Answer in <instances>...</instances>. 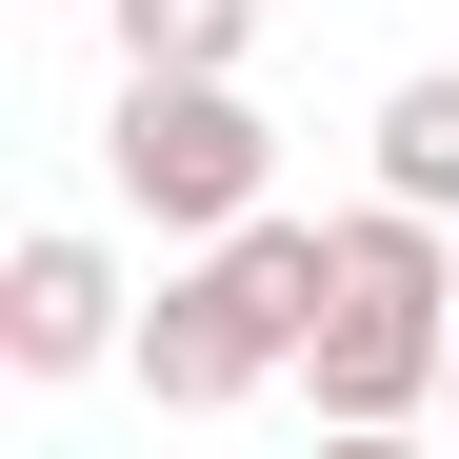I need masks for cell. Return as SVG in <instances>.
I'll return each mask as SVG.
<instances>
[{"label":"cell","mask_w":459,"mask_h":459,"mask_svg":"<svg viewBox=\"0 0 459 459\" xmlns=\"http://www.w3.org/2000/svg\"><path fill=\"white\" fill-rule=\"evenodd\" d=\"M0 359H21V379H81V359H140V320H120V260L81 240V220H40V240L0 260Z\"/></svg>","instance_id":"obj_4"},{"label":"cell","mask_w":459,"mask_h":459,"mask_svg":"<svg viewBox=\"0 0 459 459\" xmlns=\"http://www.w3.org/2000/svg\"><path fill=\"white\" fill-rule=\"evenodd\" d=\"M320 280H340V220H220V240L140 299V379H160V420H220V400H260V379L320 340Z\"/></svg>","instance_id":"obj_1"},{"label":"cell","mask_w":459,"mask_h":459,"mask_svg":"<svg viewBox=\"0 0 459 459\" xmlns=\"http://www.w3.org/2000/svg\"><path fill=\"white\" fill-rule=\"evenodd\" d=\"M459 359V260H439V200H359L340 220V280H320V340H299V379H320L340 439H400L439 400Z\"/></svg>","instance_id":"obj_2"},{"label":"cell","mask_w":459,"mask_h":459,"mask_svg":"<svg viewBox=\"0 0 459 459\" xmlns=\"http://www.w3.org/2000/svg\"><path fill=\"white\" fill-rule=\"evenodd\" d=\"M379 200H439L459 220V60L439 81H379Z\"/></svg>","instance_id":"obj_5"},{"label":"cell","mask_w":459,"mask_h":459,"mask_svg":"<svg viewBox=\"0 0 459 459\" xmlns=\"http://www.w3.org/2000/svg\"><path fill=\"white\" fill-rule=\"evenodd\" d=\"M100 180L160 220V240H220V220H260L280 140L240 81H180V60H120V120H100Z\"/></svg>","instance_id":"obj_3"},{"label":"cell","mask_w":459,"mask_h":459,"mask_svg":"<svg viewBox=\"0 0 459 459\" xmlns=\"http://www.w3.org/2000/svg\"><path fill=\"white\" fill-rule=\"evenodd\" d=\"M120 60H180V81H240V40H260V0H100Z\"/></svg>","instance_id":"obj_6"},{"label":"cell","mask_w":459,"mask_h":459,"mask_svg":"<svg viewBox=\"0 0 459 459\" xmlns=\"http://www.w3.org/2000/svg\"><path fill=\"white\" fill-rule=\"evenodd\" d=\"M439 420H459V359H439Z\"/></svg>","instance_id":"obj_7"}]
</instances>
